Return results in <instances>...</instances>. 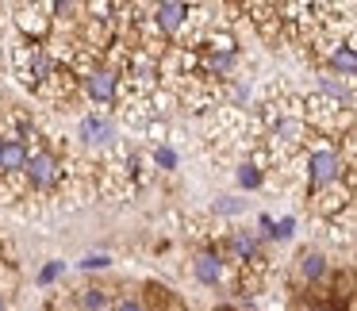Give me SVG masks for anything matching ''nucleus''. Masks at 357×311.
<instances>
[{"mask_svg":"<svg viewBox=\"0 0 357 311\" xmlns=\"http://www.w3.org/2000/svg\"><path fill=\"white\" fill-rule=\"evenodd\" d=\"M292 231H296V219H292V215H284L280 223H273V227H269V238H280V242H284V238H292Z\"/></svg>","mask_w":357,"mask_h":311,"instance_id":"f3484780","label":"nucleus"},{"mask_svg":"<svg viewBox=\"0 0 357 311\" xmlns=\"http://www.w3.org/2000/svg\"><path fill=\"white\" fill-rule=\"evenodd\" d=\"M81 139H85L89 146H104V142L116 139V123H112L108 116H85L81 119Z\"/></svg>","mask_w":357,"mask_h":311,"instance_id":"423d86ee","label":"nucleus"},{"mask_svg":"<svg viewBox=\"0 0 357 311\" xmlns=\"http://www.w3.org/2000/svg\"><path fill=\"white\" fill-rule=\"evenodd\" d=\"M231 250H234V257H238V261H246V257H257V242H254V234L238 231V234L231 238Z\"/></svg>","mask_w":357,"mask_h":311,"instance_id":"4468645a","label":"nucleus"},{"mask_svg":"<svg viewBox=\"0 0 357 311\" xmlns=\"http://www.w3.org/2000/svg\"><path fill=\"white\" fill-rule=\"evenodd\" d=\"M27 181H31V188H39V192H47V188L58 185V177H62V165H58V158L50 154V150H39V154H27Z\"/></svg>","mask_w":357,"mask_h":311,"instance_id":"f03ea898","label":"nucleus"},{"mask_svg":"<svg viewBox=\"0 0 357 311\" xmlns=\"http://www.w3.org/2000/svg\"><path fill=\"white\" fill-rule=\"evenodd\" d=\"M192 273H196L200 285H219V280H223V257H219L215 250H200L196 261H192Z\"/></svg>","mask_w":357,"mask_h":311,"instance_id":"0eeeda50","label":"nucleus"},{"mask_svg":"<svg viewBox=\"0 0 357 311\" xmlns=\"http://www.w3.org/2000/svg\"><path fill=\"white\" fill-rule=\"evenodd\" d=\"M331 66L342 73V77H354V73H357V50L349 47V43L334 47V50H331Z\"/></svg>","mask_w":357,"mask_h":311,"instance_id":"9b49d317","label":"nucleus"},{"mask_svg":"<svg viewBox=\"0 0 357 311\" xmlns=\"http://www.w3.org/2000/svg\"><path fill=\"white\" fill-rule=\"evenodd\" d=\"M154 162L162 165V169H173V165H177V154H173L169 146H154Z\"/></svg>","mask_w":357,"mask_h":311,"instance_id":"6ab92c4d","label":"nucleus"},{"mask_svg":"<svg viewBox=\"0 0 357 311\" xmlns=\"http://www.w3.org/2000/svg\"><path fill=\"white\" fill-rule=\"evenodd\" d=\"M62 269H66V265H62V261H50V265H47V269H43V273H39V285H50V280H54V277H58V273H62Z\"/></svg>","mask_w":357,"mask_h":311,"instance_id":"aec40b11","label":"nucleus"},{"mask_svg":"<svg viewBox=\"0 0 357 311\" xmlns=\"http://www.w3.org/2000/svg\"><path fill=\"white\" fill-rule=\"evenodd\" d=\"M112 311H142V303L127 296V300H116V303H112Z\"/></svg>","mask_w":357,"mask_h":311,"instance_id":"4be33fe9","label":"nucleus"},{"mask_svg":"<svg viewBox=\"0 0 357 311\" xmlns=\"http://www.w3.org/2000/svg\"><path fill=\"white\" fill-rule=\"evenodd\" d=\"M246 96H250V93H246L242 85H231V100H234V104H246Z\"/></svg>","mask_w":357,"mask_h":311,"instance_id":"b1692460","label":"nucleus"},{"mask_svg":"<svg viewBox=\"0 0 357 311\" xmlns=\"http://www.w3.org/2000/svg\"><path fill=\"white\" fill-rule=\"evenodd\" d=\"M108 265H112L108 254H85L81 257V269H108Z\"/></svg>","mask_w":357,"mask_h":311,"instance_id":"a211bd4d","label":"nucleus"},{"mask_svg":"<svg viewBox=\"0 0 357 311\" xmlns=\"http://www.w3.org/2000/svg\"><path fill=\"white\" fill-rule=\"evenodd\" d=\"M234 177H238L242 188H261V169H257V165H242Z\"/></svg>","mask_w":357,"mask_h":311,"instance_id":"dca6fc26","label":"nucleus"},{"mask_svg":"<svg viewBox=\"0 0 357 311\" xmlns=\"http://www.w3.org/2000/svg\"><path fill=\"white\" fill-rule=\"evenodd\" d=\"M342 169H346V162H342L338 150H331V146L315 150L311 162H307V188H311V192H323V188L338 185Z\"/></svg>","mask_w":357,"mask_h":311,"instance_id":"f257e3e1","label":"nucleus"},{"mask_svg":"<svg viewBox=\"0 0 357 311\" xmlns=\"http://www.w3.org/2000/svg\"><path fill=\"white\" fill-rule=\"evenodd\" d=\"M0 311H8V303H4V300H0Z\"/></svg>","mask_w":357,"mask_h":311,"instance_id":"393cba45","label":"nucleus"},{"mask_svg":"<svg viewBox=\"0 0 357 311\" xmlns=\"http://www.w3.org/2000/svg\"><path fill=\"white\" fill-rule=\"evenodd\" d=\"M77 300H81V311H108L112 308V300H108V292H104V288H85Z\"/></svg>","mask_w":357,"mask_h":311,"instance_id":"ddd939ff","label":"nucleus"},{"mask_svg":"<svg viewBox=\"0 0 357 311\" xmlns=\"http://www.w3.org/2000/svg\"><path fill=\"white\" fill-rule=\"evenodd\" d=\"M27 165V146L20 139H4L0 146V173H20Z\"/></svg>","mask_w":357,"mask_h":311,"instance_id":"1a4fd4ad","label":"nucleus"},{"mask_svg":"<svg viewBox=\"0 0 357 311\" xmlns=\"http://www.w3.org/2000/svg\"><path fill=\"white\" fill-rule=\"evenodd\" d=\"M43 12H50V4H31V8H20L16 12L20 31L31 35V43L47 39V31H50V16H43Z\"/></svg>","mask_w":357,"mask_h":311,"instance_id":"39448f33","label":"nucleus"},{"mask_svg":"<svg viewBox=\"0 0 357 311\" xmlns=\"http://www.w3.org/2000/svg\"><path fill=\"white\" fill-rule=\"evenodd\" d=\"M185 24H188V4L185 0H162V4H154V27L158 31L177 35Z\"/></svg>","mask_w":357,"mask_h":311,"instance_id":"20e7f679","label":"nucleus"},{"mask_svg":"<svg viewBox=\"0 0 357 311\" xmlns=\"http://www.w3.org/2000/svg\"><path fill=\"white\" fill-rule=\"evenodd\" d=\"M296 273H300V280H319L326 273V257L319 254V250H303V254L296 257Z\"/></svg>","mask_w":357,"mask_h":311,"instance_id":"9d476101","label":"nucleus"},{"mask_svg":"<svg viewBox=\"0 0 357 311\" xmlns=\"http://www.w3.org/2000/svg\"><path fill=\"white\" fill-rule=\"evenodd\" d=\"M81 89H85L96 104H108V100H116V96H119V77H116V70L93 66V70L81 77Z\"/></svg>","mask_w":357,"mask_h":311,"instance_id":"7ed1b4c3","label":"nucleus"},{"mask_svg":"<svg viewBox=\"0 0 357 311\" xmlns=\"http://www.w3.org/2000/svg\"><path fill=\"white\" fill-rule=\"evenodd\" d=\"M307 139V123L296 116H284L273 123V142H280V146H300V142Z\"/></svg>","mask_w":357,"mask_h":311,"instance_id":"6e6552de","label":"nucleus"},{"mask_svg":"<svg viewBox=\"0 0 357 311\" xmlns=\"http://www.w3.org/2000/svg\"><path fill=\"white\" fill-rule=\"evenodd\" d=\"M196 62H200L208 73H215V77H223V73H231V70H234V62H238V54H204V58H196Z\"/></svg>","mask_w":357,"mask_h":311,"instance_id":"f8f14e48","label":"nucleus"},{"mask_svg":"<svg viewBox=\"0 0 357 311\" xmlns=\"http://www.w3.org/2000/svg\"><path fill=\"white\" fill-rule=\"evenodd\" d=\"M242 208H246V204H242V200H231V196H223V200L215 204V211H227V215H234V211H242Z\"/></svg>","mask_w":357,"mask_h":311,"instance_id":"412c9836","label":"nucleus"},{"mask_svg":"<svg viewBox=\"0 0 357 311\" xmlns=\"http://www.w3.org/2000/svg\"><path fill=\"white\" fill-rule=\"evenodd\" d=\"M208 54H234V35L231 31H211L208 35Z\"/></svg>","mask_w":357,"mask_h":311,"instance_id":"2eb2a0df","label":"nucleus"},{"mask_svg":"<svg viewBox=\"0 0 357 311\" xmlns=\"http://www.w3.org/2000/svg\"><path fill=\"white\" fill-rule=\"evenodd\" d=\"M0 146H4V135H0Z\"/></svg>","mask_w":357,"mask_h":311,"instance_id":"a878e982","label":"nucleus"},{"mask_svg":"<svg viewBox=\"0 0 357 311\" xmlns=\"http://www.w3.org/2000/svg\"><path fill=\"white\" fill-rule=\"evenodd\" d=\"M150 139H154L158 146H162V142H165V123H162V119H158V123H154V119H150Z\"/></svg>","mask_w":357,"mask_h":311,"instance_id":"5701e85b","label":"nucleus"}]
</instances>
